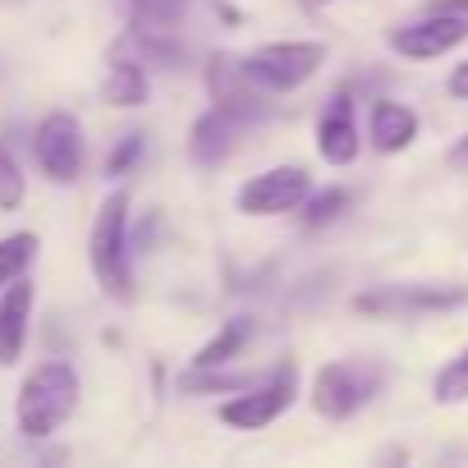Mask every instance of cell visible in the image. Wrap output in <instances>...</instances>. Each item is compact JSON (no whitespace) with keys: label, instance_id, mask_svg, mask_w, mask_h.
<instances>
[{"label":"cell","instance_id":"6da1fadb","mask_svg":"<svg viewBox=\"0 0 468 468\" xmlns=\"http://www.w3.org/2000/svg\"><path fill=\"white\" fill-rule=\"evenodd\" d=\"M88 267L106 299L133 303V249H129V193L115 188L101 197L88 229Z\"/></svg>","mask_w":468,"mask_h":468},{"label":"cell","instance_id":"484cf974","mask_svg":"<svg viewBox=\"0 0 468 468\" xmlns=\"http://www.w3.org/2000/svg\"><path fill=\"white\" fill-rule=\"evenodd\" d=\"M303 10H326V5H335V0H299Z\"/></svg>","mask_w":468,"mask_h":468},{"label":"cell","instance_id":"8992f818","mask_svg":"<svg viewBox=\"0 0 468 468\" xmlns=\"http://www.w3.org/2000/svg\"><path fill=\"white\" fill-rule=\"evenodd\" d=\"M463 303H468V285H436V281L377 285V290L354 294V313L363 317H422V313H445Z\"/></svg>","mask_w":468,"mask_h":468},{"label":"cell","instance_id":"7c38bea8","mask_svg":"<svg viewBox=\"0 0 468 468\" xmlns=\"http://www.w3.org/2000/svg\"><path fill=\"white\" fill-rule=\"evenodd\" d=\"M244 129H249V124L234 120L229 111L207 106V111L193 120V129H188V156H193V165H202V170L225 165V161L234 156V147H239Z\"/></svg>","mask_w":468,"mask_h":468},{"label":"cell","instance_id":"7402d4cb","mask_svg":"<svg viewBox=\"0 0 468 468\" xmlns=\"http://www.w3.org/2000/svg\"><path fill=\"white\" fill-rule=\"evenodd\" d=\"M143 147H147L143 133H124V138L106 152V175H111V179H124V175L143 161Z\"/></svg>","mask_w":468,"mask_h":468},{"label":"cell","instance_id":"5b68a950","mask_svg":"<svg viewBox=\"0 0 468 468\" xmlns=\"http://www.w3.org/2000/svg\"><path fill=\"white\" fill-rule=\"evenodd\" d=\"M294 395H299V372H294V363H281L271 377L253 381L249 390H234L216 409V418L225 427H239V431H262L294 404Z\"/></svg>","mask_w":468,"mask_h":468},{"label":"cell","instance_id":"2e32d148","mask_svg":"<svg viewBox=\"0 0 468 468\" xmlns=\"http://www.w3.org/2000/svg\"><path fill=\"white\" fill-rule=\"evenodd\" d=\"M253 340V322L249 317H229L197 354H193V367H229L234 358H239Z\"/></svg>","mask_w":468,"mask_h":468},{"label":"cell","instance_id":"9a60e30c","mask_svg":"<svg viewBox=\"0 0 468 468\" xmlns=\"http://www.w3.org/2000/svg\"><path fill=\"white\" fill-rule=\"evenodd\" d=\"M413 138H418V115L404 101H386V97L372 101V111H367V143H372V152L399 156V152L413 147Z\"/></svg>","mask_w":468,"mask_h":468},{"label":"cell","instance_id":"5bb4252c","mask_svg":"<svg viewBox=\"0 0 468 468\" xmlns=\"http://www.w3.org/2000/svg\"><path fill=\"white\" fill-rule=\"evenodd\" d=\"M147 97H152L147 65L120 42L111 51V65H106V79H101V101L115 106V111H138V106H147Z\"/></svg>","mask_w":468,"mask_h":468},{"label":"cell","instance_id":"ba28073f","mask_svg":"<svg viewBox=\"0 0 468 468\" xmlns=\"http://www.w3.org/2000/svg\"><path fill=\"white\" fill-rule=\"evenodd\" d=\"M313 193V175L303 165H271L262 175H253L249 184H239V193H234V207H239L244 216H290L308 202Z\"/></svg>","mask_w":468,"mask_h":468},{"label":"cell","instance_id":"e0dca14e","mask_svg":"<svg viewBox=\"0 0 468 468\" xmlns=\"http://www.w3.org/2000/svg\"><path fill=\"white\" fill-rule=\"evenodd\" d=\"M37 249H42V239L33 229H15L0 239V290L15 285L19 276H28V267L37 262Z\"/></svg>","mask_w":468,"mask_h":468},{"label":"cell","instance_id":"9c48e42d","mask_svg":"<svg viewBox=\"0 0 468 468\" xmlns=\"http://www.w3.org/2000/svg\"><path fill=\"white\" fill-rule=\"evenodd\" d=\"M463 42H468V19H459V15H431V10H422L418 19L395 24L386 33V47L399 60H441V56H450Z\"/></svg>","mask_w":468,"mask_h":468},{"label":"cell","instance_id":"ffe728a7","mask_svg":"<svg viewBox=\"0 0 468 468\" xmlns=\"http://www.w3.org/2000/svg\"><path fill=\"white\" fill-rule=\"evenodd\" d=\"M129 24H152V28H175L188 10V0H124Z\"/></svg>","mask_w":468,"mask_h":468},{"label":"cell","instance_id":"7a4b0ae2","mask_svg":"<svg viewBox=\"0 0 468 468\" xmlns=\"http://www.w3.org/2000/svg\"><path fill=\"white\" fill-rule=\"evenodd\" d=\"M79 395H83V386H79L74 363H65V358H47V363H37V367L24 377L19 399H15L19 431H24L28 441H47V436H56V431L74 418Z\"/></svg>","mask_w":468,"mask_h":468},{"label":"cell","instance_id":"30bf717a","mask_svg":"<svg viewBox=\"0 0 468 468\" xmlns=\"http://www.w3.org/2000/svg\"><path fill=\"white\" fill-rule=\"evenodd\" d=\"M207 92H211V106L229 111L234 120H244L249 129L271 120V97L244 74V65L234 56H211L207 60Z\"/></svg>","mask_w":468,"mask_h":468},{"label":"cell","instance_id":"603a6c76","mask_svg":"<svg viewBox=\"0 0 468 468\" xmlns=\"http://www.w3.org/2000/svg\"><path fill=\"white\" fill-rule=\"evenodd\" d=\"M445 92H450L454 101H468V60L450 69V79H445Z\"/></svg>","mask_w":468,"mask_h":468},{"label":"cell","instance_id":"3957f363","mask_svg":"<svg viewBox=\"0 0 468 468\" xmlns=\"http://www.w3.org/2000/svg\"><path fill=\"white\" fill-rule=\"evenodd\" d=\"M381 381H386L381 363H372V358H335V363H322L313 372L308 399H313V409L326 422H345V418H354L358 409H367L381 395Z\"/></svg>","mask_w":468,"mask_h":468},{"label":"cell","instance_id":"44dd1931","mask_svg":"<svg viewBox=\"0 0 468 468\" xmlns=\"http://www.w3.org/2000/svg\"><path fill=\"white\" fill-rule=\"evenodd\" d=\"M24 197H28V179H24L15 152L0 143V211H19Z\"/></svg>","mask_w":468,"mask_h":468},{"label":"cell","instance_id":"d4e9b609","mask_svg":"<svg viewBox=\"0 0 468 468\" xmlns=\"http://www.w3.org/2000/svg\"><path fill=\"white\" fill-rule=\"evenodd\" d=\"M450 165H454V170H468V133L454 138V147H450Z\"/></svg>","mask_w":468,"mask_h":468},{"label":"cell","instance_id":"52a82bcc","mask_svg":"<svg viewBox=\"0 0 468 468\" xmlns=\"http://www.w3.org/2000/svg\"><path fill=\"white\" fill-rule=\"evenodd\" d=\"M33 156L51 184H74L83 175V161H88V138H83L79 115H69V111L42 115L33 129Z\"/></svg>","mask_w":468,"mask_h":468},{"label":"cell","instance_id":"4fadbf2b","mask_svg":"<svg viewBox=\"0 0 468 468\" xmlns=\"http://www.w3.org/2000/svg\"><path fill=\"white\" fill-rule=\"evenodd\" d=\"M33 303L37 290L28 276H19L15 285L0 290V367H15L28 349V326H33Z\"/></svg>","mask_w":468,"mask_h":468},{"label":"cell","instance_id":"8fae6325","mask_svg":"<svg viewBox=\"0 0 468 468\" xmlns=\"http://www.w3.org/2000/svg\"><path fill=\"white\" fill-rule=\"evenodd\" d=\"M363 152V129H358V111H354V97L349 88H340L322 115H317V156L326 165H354Z\"/></svg>","mask_w":468,"mask_h":468},{"label":"cell","instance_id":"d6986e66","mask_svg":"<svg viewBox=\"0 0 468 468\" xmlns=\"http://www.w3.org/2000/svg\"><path fill=\"white\" fill-rule=\"evenodd\" d=\"M345 207H349V193H345L340 184H331V188L308 193V202H303L299 211H303V225H308V229H322V225L340 220V211H345Z\"/></svg>","mask_w":468,"mask_h":468},{"label":"cell","instance_id":"cb8c5ba5","mask_svg":"<svg viewBox=\"0 0 468 468\" xmlns=\"http://www.w3.org/2000/svg\"><path fill=\"white\" fill-rule=\"evenodd\" d=\"M422 10H431V15H459V19H468V0H427Z\"/></svg>","mask_w":468,"mask_h":468},{"label":"cell","instance_id":"277c9868","mask_svg":"<svg viewBox=\"0 0 468 468\" xmlns=\"http://www.w3.org/2000/svg\"><path fill=\"white\" fill-rule=\"evenodd\" d=\"M326 56H331L326 42H267L249 51L239 65L267 97H285V92H299L308 79H317Z\"/></svg>","mask_w":468,"mask_h":468},{"label":"cell","instance_id":"ac0fdd59","mask_svg":"<svg viewBox=\"0 0 468 468\" xmlns=\"http://www.w3.org/2000/svg\"><path fill=\"white\" fill-rule=\"evenodd\" d=\"M431 399H436V404H468V349H459V354L431 377Z\"/></svg>","mask_w":468,"mask_h":468}]
</instances>
